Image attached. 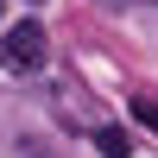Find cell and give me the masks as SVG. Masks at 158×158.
<instances>
[{
  "mask_svg": "<svg viewBox=\"0 0 158 158\" xmlns=\"http://www.w3.org/2000/svg\"><path fill=\"white\" fill-rule=\"evenodd\" d=\"M0 63H6V70H38V63H44V25H13L6 38H0Z\"/></svg>",
  "mask_w": 158,
  "mask_h": 158,
  "instance_id": "1",
  "label": "cell"
},
{
  "mask_svg": "<svg viewBox=\"0 0 158 158\" xmlns=\"http://www.w3.org/2000/svg\"><path fill=\"white\" fill-rule=\"evenodd\" d=\"M95 146H101V158H127V152H133V139H127L120 127H101V133H95Z\"/></svg>",
  "mask_w": 158,
  "mask_h": 158,
  "instance_id": "2",
  "label": "cell"
},
{
  "mask_svg": "<svg viewBox=\"0 0 158 158\" xmlns=\"http://www.w3.org/2000/svg\"><path fill=\"white\" fill-rule=\"evenodd\" d=\"M133 120L158 133V95H133Z\"/></svg>",
  "mask_w": 158,
  "mask_h": 158,
  "instance_id": "3",
  "label": "cell"
}]
</instances>
